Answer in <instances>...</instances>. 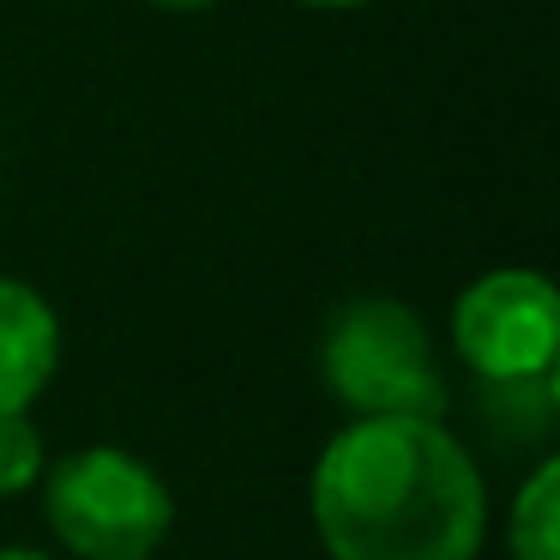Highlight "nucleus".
<instances>
[{"label":"nucleus","instance_id":"nucleus-2","mask_svg":"<svg viewBox=\"0 0 560 560\" xmlns=\"http://www.w3.org/2000/svg\"><path fill=\"white\" fill-rule=\"evenodd\" d=\"M319 374L331 398L355 416H428L446 410V374L434 362L428 326L392 295H355L331 314L319 338Z\"/></svg>","mask_w":560,"mask_h":560},{"label":"nucleus","instance_id":"nucleus-9","mask_svg":"<svg viewBox=\"0 0 560 560\" xmlns=\"http://www.w3.org/2000/svg\"><path fill=\"white\" fill-rule=\"evenodd\" d=\"M0 560H49V555H37V548H0Z\"/></svg>","mask_w":560,"mask_h":560},{"label":"nucleus","instance_id":"nucleus-5","mask_svg":"<svg viewBox=\"0 0 560 560\" xmlns=\"http://www.w3.org/2000/svg\"><path fill=\"white\" fill-rule=\"evenodd\" d=\"M61 362V319L31 283L0 278V416L37 404Z\"/></svg>","mask_w":560,"mask_h":560},{"label":"nucleus","instance_id":"nucleus-8","mask_svg":"<svg viewBox=\"0 0 560 560\" xmlns=\"http://www.w3.org/2000/svg\"><path fill=\"white\" fill-rule=\"evenodd\" d=\"M158 7H170V13H199V7H211V0H158Z\"/></svg>","mask_w":560,"mask_h":560},{"label":"nucleus","instance_id":"nucleus-3","mask_svg":"<svg viewBox=\"0 0 560 560\" xmlns=\"http://www.w3.org/2000/svg\"><path fill=\"white\" fill-rule=\"evenodd\" d=\"M43 512L79 560H151L175 524V494L133 452L85 446L49 470Z\"/></svg>","mask_w":560,"mask_h":560},{"label":"nucleus","instance_id":"nucleus-4","mask_svg":"<svg viewBox=\"0 0 560 560\" xmlns=\"http://www.w3.org/2000/svg\"><path fill=\"white\" fill-rule=\"evenodd\" d=\"M452 343L482 386H530L555 374L560 295L542 271H488L452 307Z\"/></svg>","mask_w":560,"mask_h":560},{"label":"nucleus","instance_id":"nucleus-6","mask_svg":"<svg viewBox=\"0 0 560 560\" xmlns=\"http://www.w3.org/2000/svg\"><path fill=\"white\" fill-rule=\"evenodd\" d=\"M512 560H560V464L542 458L512 500Z\"/></svg>","mask_w":560,"mask_h":560},{"label":"nucleus","instance_id":"nucleus-10","mask_svg":"<svg viewBox=\"0 0 560 560\" xmlns=\"http://www.w3.org/2000/svg\"><path fill=\"white\" fill-rule=\"evenodd\" d=\"M302 7H368V0H302Z\"/></svg>","mask_w":560,"mask_h":560},{"label":"nucleus","instance_id":"nucleus-7","mask_svg":"<svg viewBox=\"0 0 560 560\" xmlns=\"http://www.w3.org/2000/svg\"><path fill=\"white\" fill-rule=\"evenodd\" d=\"M43 476V440L31 428V416H0V494H25Z\"/></svg>","mask_w":560,"mask_h":560},{"label":"nucleus","instance_id":"nucleus-1","mask_svg":"<svg viewBox=\"0 0 560 560\" xmlns=\"http://www.w3.org/2000/svg\"><path fill=\"white\" fill-rule=\"evenodd\" d=\"M314 530L331 560H476L488 488L428 416H355L314 464Z\"/></svg>","mask_w":560,"mask_h":560}]
</instances>
